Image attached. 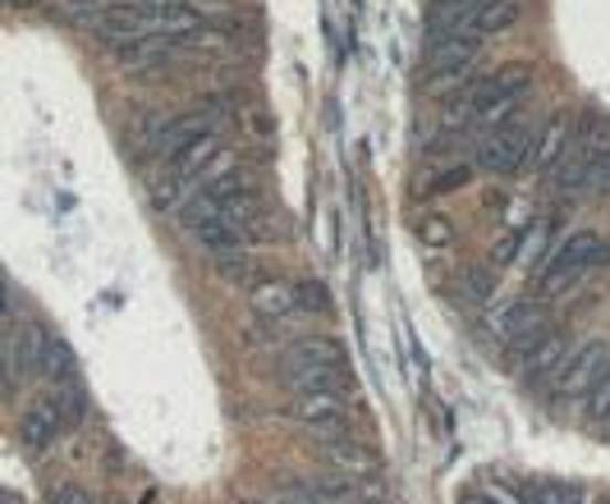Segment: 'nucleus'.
<instances>
[{
	"instance_id": "f257e3e1",
	"label": "nucleus",
	"mask_w": 610,
	"mask_h": 504,
	"mask_svg": "<svg viewBox=\"0 0 610 504\" xmlns=\"http://www.w3.org/2000/svg\"><path fill=\"white\" fill-rule=\"evenodd\" d=\"M601 266H610V239L601 230H574V234H565L551 248L546 266L533 275L537 280V294L541 298H565L569 290H578Z\"/></svg>"
},
{
	"instance_id": "f03ea898",
	"label": "nucleus",
	"mask_w": 610,
	"mask_h": 504,
	"mask_svg": "<svg viewBox=\"0 0 610 504\" xmlns=\"http://www.w3.org/2000/svg\"><path fill=\"white\" fill-rule=\"evenodd\" d=\"M281 376L290 381V390H345V371H349V354L340 339L330 335H308L285 349L281 358Z\"/></svg>"
},
{
	"instance_id": "7ed1b4c3",
	"label": "nucleus",
	"mask_w": 610,
	"mask_h": 504,
	"mask_svg": "<svg viewBox=\"0 0 610 504\" xmlns=\"http://www.w3.org/2000/svg\"><path fill=\"white\" fill-rule=\"evenodd\" d=\"M175 220L189 230V239H193L217 266L230 262V258H243V234L225 220L221 202H211L207 193H193L185 207L175 211Z\"/></svg>"
},
{
	"instance_id": "20e7f679",
	"label": "nucleus",
	"mask_w": 610,
	"mask_h": 504,
	"mask_svg": "<svg viewBox=\"0 0 610 504\" xmlns=\"http://www.w3.org/2000/svg\"><path fill=\"white\" fill-rule=\"evenodd\" d=\"M528 151H533V129H528L524 119H505V124H496V129L482 134V143H477V166L486 175L509 179V175H518V170L528 166Z\"/></svg>"
},
{
	"instance_id": "39448f33",
	"label": "nucleus",
	"mask_w": 610,
	"mask_h": 504,
	"mask_svg": "<svg viewBox=\"0 0 610 504\" xmlns=\"http://www.w3.org/2000/svg\"><path fill=\"white\" fill-rule=\"evenodd\" d=\"M546 330H551L546 326V303H537V298H509L501 312H492V335L501 344H509L518 358H524Z\"/></svg>"
},
{
	"instance_id": "423d86ee",
	"label": "nucleus",
	"mask_w": 610,
	"mask_h": 504,
	"mask_svg": "<svg viewBox=\"0 0 610 504\" xmlns=\"http://www.w3.org/2000/svg\"><path fill=\"white\" fill-rule=\"evenodd\" d=\"M606 367H610V344L606 339H588L583 349H574V358L556 376V399L560 403H588V395L597 390Z\"/></svg>"
},
{
	"instance_id": "0eeeda50",
	"label": "nucleus",
	"mask_w": 610,
	"mask_h": 504,
	"mask_svg": "<svg viewBox=\"0 0 610 504\" xmlns=\"http://www.w3.org/2000/svg\"><path fill=\"white\" fill-rule=\"evenodd\" d=\"M290 418L335 440L349 427V399H345V390H298L290 403Z\"/></svg>"
},
{
	"instance_id": "6e6552de",
	"label": "nucleus",
	"mask_w": 610,
	"mask_h": 504,
	"mask_svg": "<svg viewBox=\"0 0 610 504\" xmlns=\"http://www.w3.org/2000/svg\"><path fill=\"white\" fill-rule=\"evenodd\" d=\"M198 193H207L211 202H230L239 193H249V175H243V156L234 147H217V156L202 166L198 175Z\"/></svg>"
},
{
	"instance_id": "1a4fd4ad",
	"label": "nucleus",
	"mask_w": 610,
	"mask_h": 504,
	"mask_svg": "<svg viewBox=\"0 0 610 504\" xmlns=\"http://www.w3.org/2000/svg\"><path fill=\"white\" fill-rule=\"evenodd\" d=\"M482 46L477 38L460 33V38H432V46H427V70H432L437 78H464L477 60H482Z\"/></svg>"
},
{
	"instance_id": "9d476101",
	"label": "nucleus",
	"mask_w": 610,
	"mask_h": 504,
	"mask_svg": "<svg viewBox=\"0 0 610 504\" xmlns=\"http://www.w3.org/2000/svg\"><path fill=\"white\" fill-rule=\"evenodd\" d=\"M60 435H65V427H60V413H55L51 395H42V399H33V403L23 408V418H19V445H23L28 454L51 450Z\"/></svg>"
},
{
	"instance_id": "9b49d317",
	"label": "nucleus",
	"mask_w": 610,
	"mask_h": 504,
	"mask_svg": "<svg viewBox=\"0 0 610 504\" xmlns=\"http://www.w3.org/2000/svg\"><path fill=\"white\" fill-rule=\"evenodd\" d=\"M569 143H574V119L560 111V115H551L541 124V134H533V151H528V166L537 170V175H551L560 161H565V151H569Z\"/></svg>"
},
{
	"instance_id": "f8f14e48",
	"label": "nucleus",
	"mask_w": 610,
	"mask_h": 504,
	"mask_svg": "<svg viewBox=\"0 0 610 504\" xmlns=\"http://www.w3.org/2000/svg\"><path fill=\"white\" fill-rule=\"evenodd\" d=\"M574 358V344L565 330H546L533 349L524 354V371H528V381H556V376L565 371V363Z\"/></svg>"
},
{
	"instance_id": "ddd939ff",
	"label": "nucleus",
	"mask_w": 610,
	"mask_h": 504,
	"mask_svg": "<svg viewBox=\"0 0 610 504\" xmlns=\"http://www.w3.org/2000/svg\"><path fill=\"white\" fill-rule=\"evenodd\" d=\"M249 307L257 312L262 322H290L294 312H298V294L285 285V280H276V275H257L253 285H249Z\"/></svg>"
},
{
	"instance_id": "4468645a",
	"label": "nucleus",
	"mask_w": 610,
	"mask_h": 504,
	"mask_svg": "<svg viewBox=\"0 0 610 504\" xmlns=\"http://www.w3.org/2000/svg\"><path fill=\"white\" fill-rule=\"evenodd\" d=\"M518 19H524V0H482L464 33L477 38V42H486V38H496V33H509Z\"/></svg>"
},
{
	"instance_id": "2eb2a0df",
	"label": "nucleus",
	"mask_w": 610,
	"mask_h": 504,
	"mask_svg": "<svg viewBox=\"0 0 610 504\" xmlns=\"http://www.w3.org/2000/svg\"><path fill=\"white\" fill-rule=\"evenodd\" d=\"M147 198H151V207H157L161 216H175L179 207H185L193 193H189V179L185 175H179L170 161L166 166H157V170H147Z\"/></svg>"
},
{
	"instance_id": "dca6fc26",
	"label": "nucleus",
	"mask_w": 610,
	"mask_h": 504,
	"mask_svg": "<svg viewBox=\"0 0 610 504\" xmlns=\"http://www.w3.org/2000/svg\"><path fill=\"white\" fill-rule=\"evenodd\" d=\"M326 463L349 472V477H362V472H377V450H368L354 435H335L330 445H326Z\"/></svg>"
},
{
	"instance_id": "f3484780",
	"label": "nucleus",
	"mask_w": 610,
	"mask_h": 504,
	"mask_svg": "<svg viewBox=\"0 0 610 504\" xmlns=\"http://www.w3.org/2000/svg\"><path fill=\"white\" fill-rule=\"evenodd\" d=\"M413 234H418V243H427L432 252H445V248H454V239H460V230H454V220L445 211H422L413 220Z\"/></svg>"
},
{
	"instance_id": "a211bd4d",
	"label": "nucleus",
	"mask_w": 610,
	"mask_h": 504,
	"mask_svg": "<svg viewBox=\"0 0 610 504\" xmlns=\"http://www.w3.org/2000/svg\"><path fill=\"white\" fill-rule=\"evenodd\" d=\"M42 371L51 376L55 386L65 381H78V363H74V349L60 335H46V349H42Z\"/></svg>"
},
{
	"instance_id": "6ab92c4d",
	"label": "nucleus",
	"mask_w": 610,
	"mask_h": 504,
	"mask_svg": "<svg viewBox=\"0 0 610 504\" xmlns=\"http://www.w3.org/2000/svg\"><path fill=\"white\" fill-rule=\"evenodd\" d=\"M217 147H221V134H207V138H193L189 147H179L175 156H170V166L185 175V179H198L202 175V166L217 156Z\"/></svg>"
},
{
	"instance_id": "aec40b11",
	"label": "nucleus",
	"mask_w": 610,
	"mask_h": 504,
	"mask_svg": "<svg viewBox=\"0 0 610 504\" xmlns=\"http://www.w3.org/2000/svg\"><path fill=\"white\" fill-rule=\"evenodd\" d=\"M51 403H55V413H60V427L74 431L83 422V413H87V390L78 381H65V386L51 390Z\"/></svg>"
},
{
	"instance_id": "412c9836",
	"label": "nucleus",
	"mask_w": 610,
	"mask_h": 504,
	"mask_svg": "<svg viewBox=\"0 0 610 504\" xmlns=\"http://www.w3.org/2000/svg\"><path fill=\"white\" fill-rule=\"evenodd\" d=\"M528 495H533L537 504H588L583 486H574V482H551V477L533 482V486H528Z\"/></svg>"
},
{
	"instance_id": "4be33fe9",
	"label": "nucleus",
	"mask_w": 610,
	"mask_h": 504,
	"mask_svg": "<svg viewBox=\"0 0 610 504\" xmlns=\"http://www.w3.org/2000/svg\"><path fill=\"white\" fill-rule=\"evenodd\" d=\"M524 239H528V230H501V239L492 243V271L496 266H509L518 252H524Z\"/></svg>"
},
{
	"instance_id": "5701e85b",
	"label": "nucleus",
	"mask_w": 610,
	"mask_h": 504,
	"mask_svg": "<svg viewBox=\"0 0 610 504\" xmlns=\"http://www.w3.org/2000/svg\"><path fill=\"white\" fill-rule=\"evenodd\" d=\"M469 183H473V166L464 161V166L441 170L432 183H427V193H460V188H469Z\"/></svg>"
},
{
	"instance_id": "b1692460",
	"label": "nucleus",
	"mask_w": 610,
	"mask_h": 504,
	"mask_svg": "<svg viewBox=\"0 0 610 504\" xmlns=\"http://www.w3.org/2000/svg\"><path fill=\"white\" fill-rule=\"evenodd\" d=\"M588 418L601 422V427L610 431V367H606V376L597 381V390L588 395Z\"/></svg>"
},
{
	"instance_id": "393cba45",
	"label": "nucleus",
	"mask_w": 610,
	"mask_h": 504,
	"mask_svg": "<svg viewBox=\"0 0 610 504\" xmlns=\"http://www.w3.org/2000/svg\"><path fill=\"white\" fill-rule=\"evenodd\" d=\"M294 294H298V307H308V312H330V294H326L322 280H303Z\"/></svg>"
},
{
	"instance_id": "a878e982",
	"label": "nucleus",
	"mask_w": 610,
	"mask_h": 504,
	"mask_svg": "<svg viewBox=\"0 0 610 504\" xmlns=\"http://www.w3.org/2000/svg\"><path fill=\"white\" fill-rule=\"evenodd\" d=\"M492 290H496V275L492 271H469L464 275V294L473 303H486V298H492Z\"/></svg>"
},
{
	"instance_id": "bb28decb",
	"label": "nucleus",
	"mask_w": 610,
	"mask_h": 504,
	"mask_svg": "<svg viewBox=\"0 0 610 504\" xmlns=\"http://www.w3.org/2000/svg\"><path fill=\"white\" fill-rule=\"evenodd\" d=\"M51 500H55V504H93V500H87V495H83V491H78L74 482H65V486H55V495H51Z\"/></svg>"
},
{
	"instance_id": "cd10ccee",
	"label": "nucleus",
	"mask_w": 610,
	"mask_h": 504,
	"mask_svg": "<svg viewBox=\"0 0 610 504\" xmlns=\"http://www.w3.org/2000/svg\"><path fill=\"white\" fill-rule=\"evenodd\" d=\"M70 10H83V14H97V10H106V6H125V0H65Z\"/></svg>"
},
{
	"instance_id": "c85d7f7f",
	"label": "nucleus",
	"mask_w": 610,
	"mask_h": 504,
	"mask_svg": "<svg viewBox=\"0 0 610 504\" xmlns=\"http://www.w3.org/2000/svg\"><path fill=\"white\" fill-rule=\"evenodd\" d=\"M460 504H501V500H492V495H482V491H469V495H460Z\"/></svg>"
},
{
	"instance_id": "c756f323",
	"label": "nucleus",
	"mask_w": 610,
	"mask_h": 504,
	"mask_svg": "<svg viewBox=\"0 0 610 504\" xmlns=\"http://www.w3.org/2000/svg\"><path fill=\"white\" fill-rule=\"evenodd\" d=\"M6 307H10V285H6V271H0V322H6Z\"/></svg>"
},
{
	"instance_id": "7c9ffc66",
	"label": "nucleus",
	"mask_w": 610,
	"mask_h": 504,
	"mask_svg": "<svg viewBox=\"0 0 610 504\" xmlns=\"http://www.w3.org/2000/svg\"><path fill=\"white\" fill-rule=\"evenodd\" d=\"M10 376H14V371H10V363H6V354H0V395H6V390H10Z\"/></svg>"
},
{
	"instance_id": "2f4dec72",
	"label": "nucleus",
	"mask_w": 610,
	"mask_h": 504,
	"mask_svg": "<svg viewBox=\"0 0 610 504\" xmlns=\"http://www.w3.org/2000/svg\"><path fill=\"white\" fill-rule=\"evenodd\" d=\"M10 6H19V10H28V6H33V0H10Z\"/></svg>"
},
{
	"instance_id": "473e14b6",
	"label": "nucleus",
	"mask_w": 610,
	"mask_h": 504,
	"mask_svg": "<svg viewBox=\"0 0 610 504\" xmlns=\"http://www.w3.org/2000/svg\"><path fill=\"white\" fill-rule=\"evenodd\" d=\"M524 504H537V500H533V495H524Z\"/></svg>"
},
{
	"instance_id": "72a5a7b5",
	"label": "nucleus",
	"mask_w": 610,
	"mask_h": 504,
	"mask_svg": "<svg viewBox=\"0 0 610 504\" xmlns=\"http://www.w3.org/2000/svg\"><path fill=\"white\" fill-rule=\"evenodd\" d=\"M597 504H610V495H601V500H597Z\"/></svg>"
},
{
	"instance_id": "f704fd0d",
	"label": "nucleus",
	"mask_w": 610,
	"mask_h": 504,
	"mask_svg": "<svg viewBox=\"0 0 610 504\" xmlns=\"http://www.w3.org/2000/svg\"><path fill=\"white\" fill-rule=\"evenodd\" d=\"M243 504H262V500H243Z\"/></svg>"
},
{
	"instance_id": "c9c22d12",
	"label": "nucleus",
	"mask_w": 610,
	"mask_h": 504,
	"mask_svg": "<svg viewBox=\"0 0 610 504\" xmlns=\"http://www.w3.org/2000/svg\"><path fill=\"white\" fill-rule=\"evenodd\" d=\"M0 6H10V0H0Z\"/></svg>"
}]
</instances>
